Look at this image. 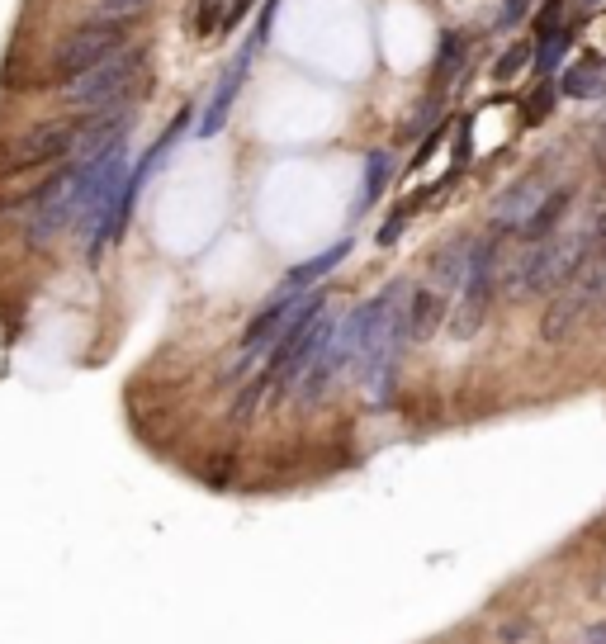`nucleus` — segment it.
Instances as JSON below:
<instances>
[{"mask_svg":"<svg viewBox=\"0 0 606 644\" xmlns=\"http://www.w3.org/2000/svg\"><path fill=\"white\" fill-rule=\"evenodd\" d=\"M408 294L412 289L403 285V280H393L379 299L365 304V337H360L356 370H360V384H365L370 398L389 394L393 365H398L403 346H408Z\"/></svg>","mask_w":606,"mask_h":644,"instance_id":"1","label":"nucleus"},{"mask_svg":"<svg viewBox=\"0 0 606 644\" xmlns=\"http://www.w3.org/2000/svg\"><path fill=\"white\" fill-rule=\"evenodd\" d=\"M592 251V233H550L521 251L512 270H507V294L526 299L540 289H559L573 275V266Z\"/></svg>","mask_w":606,"mask_h":644,"instance_id":"2","label":"nucleus"},{"mask_svg":"<svg viewBox=\"0 0 606 644\" xmlns=\"http://www.w3.org/2000/svg\"><path fill=\"white\" fill-rule=\"evenodd\" d=\"M606 304V251H588L573 275L559 285L554 304L545 308V341H564L578 332V322Z\"/></svg>","mask_w":606,"mask_h":644,"instance_id":"3","label":"nucleus"},{"mask_svg":"<svg viewBox=\"0 0 606 644\" xmlns=\"http://www.w3.org/2000/svg\"><path fill=\"white\" fill-rule=\"evenodd\" d=\"M147 72V57L143 53H114L105 57V62H95V67H86L81 76H72L67 86H62V100L76 109H109V105H128V95H133V86L143 81Z\"/></svg>","mask_w":606,"mask_h":644,"instance_id":"4","label":"nucleus"},{"mask_svg":"<svg viewBox=\"0 0 606 644\" xmlns=\"http://www.w3.org/2000/svg\"><path fill=\"white\" fill-rule=\"evenodd\" d=\"M128 43V24L124 19H86V24H76L72 34L57 43L53 53V76L57 81H72V76H81L86 67H95V62H105V57L124 53Z\"/></svg>","mask_w":606,"mask_h":644,"instance_id":"5","label":"nucleus"},{"mask_svg":"<svg viewBox=\"0 0 606 644\" xmlns=\"http://www.w3.org/2000/svg\"><path fill=\"white\" fill-rule=\"evenodd\" d=\"M493 280H498V247L493 242H474L464 285L455 289V313H450V337H474L493 308Z\"/></svg>","mask_w":606,"mask_h":644,"instance_id":"6","label":"nucleus"},{"mask_svg":"<svg viewBox=\"0 0 606 644\" xmlns=\"http://www.w3.org/2000/svg\"><path fill=\"white\" fill-rule=\"evenodd\" d=\"M72 147H76V119H43V124H29L15 143H10L5 166H10V171H38V166L67 161Z\"/></svg>","mask_w":606,"mask_h":644,"instance_id":"7","label":"nucleus"},{"mask_svg":"<svg viewBox=\"0 0 606 644\" xmlns=\"http://www.w3.org/2000/svg\"><path fill=\"white\" fill-rule=\"evenodd\" d=\"M322 304V294H285L280 304H270L261 318L247 327V337H242V360L261 356V351H270L275 341L285 337L289 327L303 318V313H313V308Z\"/></svg>","mask_w":606,"mask_h":644,"instance_id":"8","label":"nucleus"},{"mask_svg":"<svg viewBox=\"0 0 606 644\" xmlns=\"http://www.w3.org/2000/svg\"><path fill=\"white\" fill-rule=\"evenodd\" d=\"M550 190H554V185L545 180V171H535V176L517 180V185L498 199V223H502V228H521V223H526V218L545 204V195H550Z\"/></svg>","mask_w":606,"mask_h":644,"instance_id":"9","label":"nucleus"},{"mask_svg":"<svg viewBox=\"0 0 606 644\" xmlns=\"http://www.w3.org/2000/svg\"><path fill=\"white\" fill-rule=\"evenodd\" d=\"M474 242L479 237H455L446 247L431 256V289H441V294H455L464 285V270H469V256H474Z\"/></svg>","mask_w":606,"mask_h":644,"instance_id":"10","label":"nucleus"},{"mask_svg":"<svg viewBox=\"0 0 606 644\" xmlns=\"http://www.w3.org/2000/svg\"><path fill=\"white\" fill-rule=\"evenodd\" d=\"M441 313H446V294L441 289L427 285V289H417V294H408V341H427L436 332Z\"/></svg>","mask_w":606,"mask_h":644,"instance_id":"11","label":"nucleus"},{"mask_svg":"<svg viewBox=\"0 0 606 644\" xmlns=\"http://www.w3.org/2000/svg\"><path fill=\"white\" fill-rule=\"evenodd\" d=\"M569 204H573V190H569V185H554L550 195H545V204H540V209H535V214L521 223V237H526V242H540V237H550L554 228H559V218L569 214Z\"/></svg>","mask_w":606,"mask_h":644,"instance_id":"12","label":"nucleus"},{"mask_svg":"<svg viewBox=\"0 0 606 644\" xmlns=\"http://www.w3.org/2000/svg\"><path fill=\"white\" fill-rule=\"evenodd\" d=\"M346 251H351V242H341V247H327L322 256H313V261H303V266L289 270V280H285V294H299V289H308L313 280H322L332 266H341L346 261Z\"/></svg>","mask_w":606,"mask_h":644,"instance_id":"13","label":"nucleus"},{"mask_svg":"<svg viewBox=\"0 0 606 644\" xmlns=\"http://www.w3.org/2000/svg\"><path fill=\"white\" fill-rule=\"evenodd\" d=\"M564 90H569V95H578V100L602 95V90H606V62H602V57H583V62H573L569 72H564Z\"/></svg>","mask_w":606,"mask_h":644,"instance_id":"14","label":"nucleus"},{"mask_svg":"<svg viewBox=\"0 0 606 644\" xmlns=\"http://www.w3.org/2000/svg\"><path fill=\"white\" fill-rule=\"evenodd\" d=\"M384 180H389V152H370V166H365V195H360V209L370 204V199L384 190Z\"/></svg>","mask_w":606,"mask_h":644,"instance_id":"15","label":"nucleus"},{"mask_svg":"<svg viewBox=\"0 0 606 644\" xmlns=\"http://www.w3.org/2000/svg\"><path fill=\"white\" fill-rule=\"evenodd\" d=\"M460 57H464V38L460 34H446V38H441V62H436V76L446 81L450 67H460Z\"/></svg>","mask_w":606,"mask_h":644,"instance_id":"16","label":"nucleus"},{"mask_svg":"<svg viewBox=\"0 0 606 644\" xmlns=\"http://www.w3.org/2000/svg\"><path fill=\"white\" fill-rule=\"evenodd\" d=\"M152 0H100V15L109 19H128V15H138V10H147Z\"/></svg>","mask_w":606,"mask_h":644,"instance_id":"17","label":"nucleus"},{"mask_svg":"<svg viewBox=\"0 0 606 644\" xmlns=\"http://www.w3.org/2000/svg\"><path fill=\"white\" fill-rule=\"evenodd\" d=\"M531 62V43H521V48H512V53L498 62V81H507V76H517V67H526Z\"/></svg>","mask_w":606,"mask_h":644,"instance_id":"18","label":"nucleus"},{"mask_svg":"<svg viewBox=\"0 0 606 644\" xmlns=\"http://www.w3.org/2000/svg\"><path fill=\"white\" fill-rule=\"evenodd\" d=\"M550 100H554V90H550V86H540V95H535L531 105H526V119H545V109H550Z\"/></svg>","mask_w":606,"mask_h":644,"instance_id":"19","label":"nucleus"}]
</instances>
